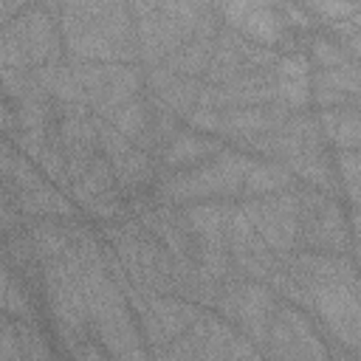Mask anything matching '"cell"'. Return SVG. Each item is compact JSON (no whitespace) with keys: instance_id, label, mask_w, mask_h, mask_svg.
<instances>
[{"instance_id":"f1b7e54d","label":"cell","mask_w":361,"mask_h":361,"mask_svg":"<svg viewBox=\"0 0 361 361\" xmlns=\"http://www.w3.org/2000/svg\"><path fill=\"white\" fill-rule=\"evenodd\" d=\"M310 54H313V59H316V65H319L322 71L338 68V65H344V62L353 59V56L344 51L341 39H330V37H316V39L310 42Z\"/></svg>"},{"instance_id":"603a6c76","label":"cell","mask_w":361,"mask_h":361,"mask_svg":"<svg viewBox=\"0 0 361 361\" xmlns=\"http://www.w3.org/2000/svg\"><path fill=\"white\" fill-rule=\"evenodd\" d=\"M333 166H336L338 192H344L350 209H355L358 206V183H361V158H358V149H338Z\"/></svg>"},{"instance_id":"4fadbf2b","label":"cell","mask_w":361,"mask_h":361,"mask_svg":"<svg viewBox=\"0 0 361 361\" xmlns=\"http://www.w3.org/2000/svg\"><path fill=\"white\" fill-rule=\"evenodd\" d=\"M220 25H223V23L217 20V6H212V11L200 20V25H197V31L192 34V39H186L161 68H166V71L175 73V76H189V79L203 76Z\"/></svg>"},{"instance_id":"f35d334b","label":"cell","mask_w":361,"mask_h":361,"mask_svg":"<svg viewBox=\"0 0 361 361\" xmlns=\"http://www.w3.org/2000/svg\"><path fill=\"white\" fill-rule=\"evenodd\" d=\"M0 313H3V310H0ZM3 322H6V319H3V316H0V324H3Z\"/></svg>"},{"instance_id":"ffe728a7","label":"cell","mask_w":361,"mask_h":361,"mask_svg":"<svg viewBox=\"0 0 361 361\" xmlns=\"http://www.w3.org/2000/svg\"><path fill=\"white\" fill-rule=\"evenodd\" d=\"M28 243H31L34 259H39V265L62 259L73 245V226H56L51 220L34 223L28 231Z\"/></svg>"},{"instance_id":"277c9868","label":"cell","mask_w":361,"mask_h":361,"mask_svg":"<svg viewBox=\"0 0 361 361\" xmlns=\"http://www.w3.org/2000/svg\"><path fill=\"white\" fill-rule=\"evenodd\" d=\"M42 288H45V299H48L56 333L65 341V347L73 350L87 338V330H90L82 276H79V259L73 254V245L62 259L42 265Z\"/></svg>"},{"instance_id":"d590c367","label":"cell","mask_w":361,"mask_h":361,"mask_svg":"<svg viewBox=\"0 0 361 361\" xmlns=\"http://www.w3.org/2000/svg\"><path fill=\"white\" fill-rule=\"evenodd\" d=\"M0 130L6 133H14L17 130V121H14V110L0 99Z\"/></svg>"},{"instance_id":"8992f818","label":"cell","mask_w":361,"mask_h":361,"mask_svg":"<svg viewBox=\"0 0 361 361\" xmlns=\"http://www.w3.org/2000/svg\"><path fill=\"white\" fill-rule=\"evenodd\" d=\"M214 307L220 310V319L237 322L240 333L262 350L279 305H276V293L265 282H251L243 279L240 274H231L223 282Z\"/></svg>"},{"instance_id":"d6a6232c","label":"cell","mask_w":361,"mask_h":361,"mask_svg":"<svg viewBox=\"0 0 361 361\" xmlns=\"http://www.w3.org/2000/svg\"><path fill=\"white\" fill-rule=\"evenodd\" d=\"M0 361H23L17 322H8V319L0 324Z\"/></svg>"},{"instance_id":"1f68e13d","label":"cell","mask_w":361,"mask_h":361,"mask_svg":"<svg viewBox=\"0 0 361 361\" xmlns=\"http://www.w3.org/2000/svg\"><path fill=\"white\" fill-rule=\"evenodd\" d=\"M226 361H265V353L257 344H251L243 333L234 330V336L226 347Z\"/></svg>"},{"instance_id":"4dcf8cb0","label":"cell","mask_w":361,"mask_h":361,"mask_svg":"<svg viewBox=\"0 0 361 361\" xmlns=\"http://www.w3.org/2000/svg\"><path fill=\"white\" fill-rule=\"evenodd\" d=\"M310 59L305 54H285L274 65L276 79H310Z\"/></svg>"},{"instance_id":"4316f807","label":"cell","mask_w":361,"mask_h":361,"mask_svg":"<svg viewBox=\"0 0 361 361\" xmlns=\"http://www.w3.org/2000/svg\"><path fill=\"white\" fill-rule=\"evenodd\" d=\"M17 336H20V350L23 361H54L45 336L39 333L37 322H17Z\"/></svg>"},{"instance_id":"e0dca14e","label":"cell","mask_w":361,"mask_h":361,"mask_svg":"<svg viewBox=\"0 0 361 361\" xmlns=\"http://www.w3.org/2000/svg\"><path fill=\"white\" fill-rule=\"evenodd\" d=\"M14 206L20 214H31V217H71L73 214V206L71 200L62 195L59 186L48 183V180H39L28 189H20L17 197H14Z\"/></svg>"},{"instance_id":"6da1fadb","label":"cell","mask_w":361,"mask_h":361,"mask_svg":"<svg viewBox=\"0 0 361 361\" xmlns=\"http://www.w3.org/2000/svg\"><path fill=\"white\" fill-rule=\"evenodd\" d=\"M59 34L71 59L135 65V20L130 3H56Z\"/></svg>"},{"instance_id":"2e32d148","label":"cell","mask_w":361,"mask_h":361,"mask_svg":"<svg viewBox=\"0 0 361 361\" xmlns=\"http://www.w3.org/2000/svg\"><path fill=\"white\" fill-rule=\"evenodd\" d=\"M220 149H223V144L217 138L200 135L195 130H178L169 138V144L164 147V164H166V169H183V166L189 169L203 158H214Z\"/></svg>"},{"instance_id":"74e56055","label":"cell","mask_w":361,"mask_h":361,"mask_svg":"<svg viewBox=\"0 0 361 361\" xmlns=\"http://www.w3.org/2000/svg\"><path fill=\"white\" fill-rule=\"evenodd\" d=\"M8 285H11V274H8V271H6V265L0 262V307H3V299H6Z\"/></svg>"},{"instance_id":"83f0119b","label":"cell","mask_w":361,"mask_h":361,"mask_svg":"<svg viewBox=\"0 0 361 361\" xmlns=\"http://www.w3.org/2000/svg\"><path fill=\"white\" fill-rule=\"evenodd\" d=\"M37 166L45 172L48 180H54V183H59V186H71V180H68V164H65V152H62V147L56 144V138H51V141L45 144V149L37 155Z\"/></svg>"},{"instance_id":"44dd1931","label":"cell","mask_w":361,"mask_h":361,"mask_svg":"<svg viewBox=\"0 0 361 361\" xmlns=\"http://www.w3.org/2000/svg\"><path fill=\"white\" fill-rule=\"evenodd\" d=\"M192 333L197 341V358L195 361H226V347L234 336V330L226 319L200 313L197 322L192 324Z\"/></svg>"},{"instance_id":"e575fe53","label":"cell","mask_w":361,"mask_h":361,"mask_svg":"<svg viewBox=\"0 0 361 361\" xmlns=\"http://www.w3.org/2000/svg\"><path fill=\"white\" fill-rule=\"evenodd\" d=\"M71 353H73L79 361H113V358L102 350V344H93V341H87V338H85L82 344H76Z\"/></svg>"},{"instance_id":"30bf717a","label":"cell","mask_w":361,"mask_h":361,"mask_svg":"<svg viewBox=\"0 0 361 361\" xmlns=\"http://www.w3.org/2000/svg\"><path fill=\"white\" fill-rule=\"evenodd\" d=\"M200 313H203V307H197L175 293H149L144 299V307L138 310V322H141L144 336L155 347H164L172 338L183 336L197 322Z\"/></svg>"},{"instance_id":"f546056e","label":"cell","mask_w":361,"mask_h":361,"mask_svg":"<svg viewBox=\"0 0 361 361\" xmlns=\"http://www.w3.org/2000/svg\"><path fill=\"white\" fill-rule=\"evenodd\" d=\"M0 310L11 313L17 322H34V305H31V296H28V290H25L20 282H14V279H11L8 290H6V299H3V307H0Z\"/></svg>"},{"instance_id":"5bb4252c","label":"cell","mask_w":361,"mask_h":361,"mask_svg":"<svg viewBox=\"0 0 361 361\" xmlns=\"http://www.w3.org/2000/svg\"><path fill=\"white\" fill-rule=\"evenodd\" d=\"M231 212L234 206L228 203H192L180 212L186 231L192 237L195 248H226V234H228V223H231Z\"/></svg>"},{"instance_id":"836d02e7","label":"cell","mask_w":361,"mask_h":361,"mask_svg":"<svg viewBox=\"0 0 361 361\" xmlns=\"http://www.w3.org/2000/svg\"><path fill=\"white\" fill-rule=\"evenodd\" d=\"M8 254H11V259L23 268V265H28L31 259H34V251H31V243H28V234H11L8 237Z\"/></svg>"},{"instance_id":"8fae6325","label":"cell","mask_w":361,"mask_h":361,"mask_svg":"<svg viewBox=\"0 0 361 361\" xmlns=\"http://www.w3.org/2000/svg\"><path fill=\"white\" fill-rule=\"evenodd\" d=\"M217 14L228 20L226 23L228 28H234L248 42L262 48H274L276 42H282L288 28L279 6H271V3H226V6H217Z\"/></svg>"},{"instance_id":"d6986e66","label":"cell","mask_w":361,"mask_h":361,"mask_svg":"<svg viewBox=\"0 0 361 361\" xmlns=\"http://www.w3.org/2000/svg\"><path fill=\"white\" fill-rule=\"evenodd\" d=\"M293 175L285 164L279 161H257L251 164V169L245 172L243 180V195L248 197H265V195H276L285 189H293Z\"/></svg>"},{"instance_id":"ba28073f","label":"cell","mask_w":361,"mask_h":361,"mask_svg":"<svg viewBox=\"0 0 361 361\" xmlns=\"http://www.w3.org/2000/svg\"><path fill=\"white\" fill-rule=\"evenodd\" d=\"M276 59L279 56L274 54V48L254 45L234 28L220 25L203 79H206V85H226L243 73H268V71H274Z\"/></svg>"},{"instance_id":"d4e9b609","label":"cell","mask_w":361,"mask_h":361,"mask_svg":"<svg viewBox=\"0 0 361 361\" xmlns=\"http://www.w3.org/2000/svg\"><path fill=\"white\" fill-rule=\"evenodd\" d=\"M0 90H6L17 104L45 96L34 79V71H0ZM48 99V96H45Z\"/></svg>"},{"instance_id":"52a82bcc","label":"cell","mask_w":361,"mask_h":361,"mask_svg":"<svg viewBox=\"0 0 361 361\" xmlns=\"http://www.w3.org/2000/svg\"><path fill=\"white\" fill-rule=\"evenodd\" d=\"M254 234L279 257L296 251L302 231V189H285L265 197H251L240 206Z\"/></svg>"},{"instance_id":"cb8c5ba5","label":"cell","mask_w":361,"mask_h":361,"mask_svg":"<svg viewBox=\"0 0 361 361\" xmlns=\"http://www.w3.org/2000/svg\"><path fill=\"white\" fill-rule=\"evenodd\" d=\"M358 141H361V118H358L355 104L336 107L330 144H336L338 149H358Z\"/></svg>"},{"instance_id":"7c38bea8","label":"cell","mask_w":361,"mask_h":361,"mask_svg":"<svg viewBox=\"0 0 361 361\" xmlns=\"http://www.w3.org/2000/svg\"><path fill=\"white\" fill-rule=\"evenodd\" d=\"M147 87L152 96V107L169 113L172 118H183L192 107H197V96L203 82L189 76H175L166 68H149L147 71Z\"/></svg>"},{"instance_id":"7402d4cb","label":"cell","mask_w":361,"mask_h":361,"mask_svg":"<svg viewBox=\"0 0 361 361\" xmlns=\"http://www.w3.org/2000/svg\"><path fill=\"white\" fill-rule=\"evenodd\" d=\"M116 189V178H113V169H110V161L104 155H96L90 161V166L85 169V175H79L73 183H71V195L76 203L87 206L93 203L96 197L107 195Z\"/></svg>"},{"instance_id":"5b68a950","label":"cell","mask_w":361,"mask_h":361,"mask_svg":"<svg viewBox=\"0 0 361 361\" xmlns=\"http://www.w3.org/2000/svg\"><path fill=\"white\" fill-rule=\"evenodd\" d=\"M68 65H71V71L82 87L87 110L102 121H110L118 107L133 102L141 90V82H144V76L135 65L85 62V59H71Z\"/></svg>"},{"instance_id":"3957f363","label":"cell","mask_w":361,"mask_h":361,"mask_svg":"<svg viewBox=\"0 0 361 361\" xmlns=\"http://www.w3.org/2000/svg\"><path fill=\"white\" fill-rule=\"evenodd\" d=\"M254 158L240 149H220L212 161L189 169H169L161 180L158 195L166 206L172 203H203L212 197H234L243 195L245 172L251 169Z\"/></svg>"},{"instance_id":"8d00e7d4","label":"cell","mask_w":361,"mask_h":361,"mask_svg":"<svg viewBox=\"0 0 361 361\" xmlns=\"http://www.w3.org/2000/svg\"><path fill=\"white\" fill-rule=\"evenodd\" d=\"M23 6H25V3H0V28H3L8 20H14V17L23 11Z\"/></svg>"},{"instance_id":"9c48e42d","label":"cell","mask_w":361,"mask_h":361,"mask_svg":"<svg viewBox=\"0 0 361 361\" xmlns=\"http://www.w3.org/2000/svg\"><path fill=\"white\" fill-rule=\"evenodd\" d=\"M310 310L324 322L330 336L338 347L355 353L361 336V305H358V285L344 282H324L310 288Z\"/></svg>"},{"instance_id":"7a4b0ae2","label":"cell","mask_w":361,"mask_h":361,"mask_svg":"<svg viewBox=\"0 0 361 361\" xmlns=\"http://www.w3.org/2000/svg\"><path fill=\"white\" fill-rule=\"evenodd\" d=\"M135 20L138 59L149 68L164 65L212 11L206 3H130Z\"/></svg>"},{"instance_id":"9a60e30c","label":"cell","mask_w":361,"mask_h":361,"mask_svg":"<svg viewBox=\"0 0 361 361\" xmlns=\"http://www.w3.org/2000/svg\"><path fill=\"white\" fill-rule=\"evenodd\" d=\"M358 90H361V76H358L355 59H350L338 68H330V71L310 73V102H316L322 110L355 104Z\"/></svg>"},{"instance_id":"ac0fdd59","label":"cell","mask_w":361,"mask_h":361,"mask_svg":"<svg viewBox=\"0 0 361 361\" xmlns=\"http://www.w3.org/2000/svg\"><path fill=\"white\" fill-rule=\"evenodd\" d=\"M113 178H116V189L118 192H130L135 195L155 172V158L144 149H138L135 144H130L124 152H118L116 158H107Z\"/></svg>"},{"instance_id":"484cf974","label":"cell","mask_w":361,"mask_h":361,"mask_svg":"<svg viewBox=\"0 0 361 361\" xmlns=\"http://www.w3.org/2000/svg\"><path fill=\"white\" fill-rule=\"evenodd\" d=\"M14 121H17V130H48V121H51V102H48L45 96L20 102L17 110H14Z\"/></svg>"}]
</instances>
